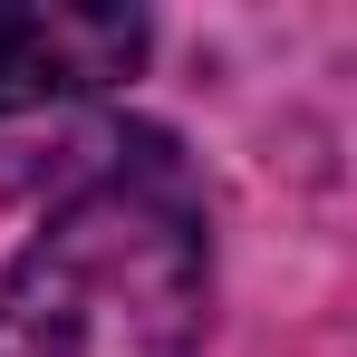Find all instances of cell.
<instances>
[{
  "instance_id": "obj_1",
  "label": "cell",
  "mask_w": 357,
  "mask_h": 357,
  "mask_svg": "<svg viewBox=\"0 0 357 357\" xmlns=\"http://www.w3.org/2000/svg\"><path fill=\"white\" fill-rule=\"evenodd\" d=\"M213 232L165 145L77 183L0 280V357H193Z\"/></svg>"
},
{
  "instance_id": "obj_2",
  "label": "cell",
  "mask_w": 357,
  "mask_h": 357,
  "mask_svg": "<svg viewBox=\"0 0 357 357\" xmlns=\"http://www.w3.org/2000/svg\"><path fill=\"white\" fill-rule=\"evenodd\" d=\"M145 59V20L135 10H0V116L87 97Z\"/></svg>"
}]
</instances>
